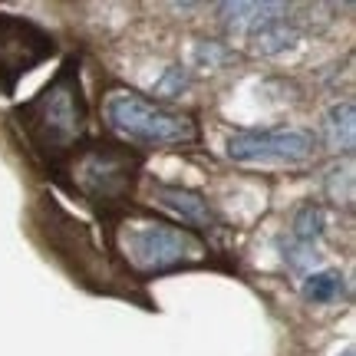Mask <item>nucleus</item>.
<instances>
[{"mask_svg": "<svg viewBox=\"0 0 356 356\" xmlns=\"http://www.w3.org/2000/svg\"><path fill=\"white\" fill-rule=\"evenodd\" d=\"M327 195H330L333 202L340 204H350L353 202V168H350V162H343V165H333L330 172H327Z\"/></svg>", "mask_w": 356, "mask_h": 356, "instance_id": "dca6fc26", "label": "nucleus"}, {"mask_svg": "<svg viewBox=\"0 0 356 356\" xmlns=\"http://www.w3.org/2000/svg\"><path fill=\"white\" fill-rule=\"evenodd\" d=\"M248 47L251 53L257 56H284L287 50H293L300 40H304V30L300 24L291 17V10L284 7V3H267V10L261 13V20H257L251 30H248Z\"/></svg>", "mask_w": 356, "mask_h": 356, "instance_id": "1a4fd4ad", "label": "nucleus"}, {"mask_svg": "<svg viewBox=\"0 0 356 356\" xmlns=\"http://www.w3.org/2000/svg\"><path fill=\"white\" fill-rule=\"evenodd\" d=\"M317 136L300 126L238 129L228 139V159L244 168H300L317 155Z\"/></svg>", "mask_w": 356, "mask_h": 356, "instance_id": "423d86ee", "label": "nucleus"}, {"mask_svg": "<svg viewBox=\"0 0 356 356\" xmlns=\"http://www.w3.org/2000/svg\"><path fill=\"white\" fill-rule=\"evenodd\" d=\"M277 251H280V257H284V264L291 267V270H307V267H314L317 264V248H307V244H300V241H293L291 234L287 238H277Z\"/></svg>", "mask_w": 356, "mask_h": 356, "instance_id": "4468645a", "label": "nucleus"}, {"mask_svg": "<svg viewBox=\"0 0 356 356\" xmlns=\"http://www.w3.org/2000/svg\"><path fill=\"white\" fill-rule=\"evenodd\" d=\"M56 53L60 43L43 24L0 10V96H17L20 79L50 63Z\"/></svg>", "mask_w": 356, "mask_h": 356, "instance_id": "0eeeda50", "label": "nucleus"}, {"mask_svg": "<svg viewBox=\"0 0 356 356\" xmlns=\"http://www.w3.org/2000/svg\"><path fill=\"white\" fill-rule=\"evenodd\" d=\"M323 234H327V215H323V208L314 202L300 204L297 211H293V221H291V238L293 241L307 244V248H317L323 241Z\"/></svg>", "mask_w": 356, "mask_h": 356, "instance_id": "f8f14e48", "label": "nucleus"}, {"mask_svg": "<svg viewBox=\"0 0 356 356\" xmlns=\"http://www.w3.org/2000/svg\"><path fill=\"white\" fill-rule=\"evenodd\" d=\"M317 142H323L333 155H353V145H356V102L353 99L333 102L330 109L320 115Z\"/></svg>", "mask_w": 356, "mask_h": 356, "instance_id": "9d476101", "label": "nucleus"}, {"mask_svg": "<svg viewBox=\"0 0 356 356\" xmlns=\"http://www.w3.org/2000/svg\"><path fill=\"white\" fill-rule=\"evenodd\" d=\"M142 172V152L129 149L126 142L115 139H86L63 165L53 172V178L70 195L92 204L99 218L122 211L132 204V188Z\"/></svg>", "mask_w": 356, "mask_h": 356, "instance_id": "20e7f679", "label": "nucleus"}, {"mask_svg": "<svg viewBox=\"0 0 356 356\" xmlns=\"http://www.w3.org/2000/svg\"><path fill=\"white\" fill-rule=\"evenodd\" d=\"M106 129L126 145L145 149H195L202 145V122L185 109L159 102L132 86H109L99 99Z\"/></svg>", "mask_w": 356, "mask_h": 356, "instance_id": "39448f33", "label": "nucleus"}, {"mask_svg": "<svg viewBox=\"0 0 356 356\" xmlns=\"http://www.w3.org/2000/svg\"><path fill=\"white\" fill-rule=\"evenodd\" d=\"M337 356H356V353H353V343L343 346V353H337Z\"/></svg>", "mask_w": 356, "mask_h": 356, "instance_id": "f3484780", "label": "nucleus"}, {"mask_svg": "<svg viewBox=\"0 0 356 356\" xmlns=\"http://www.w3.org/2000/svg\"><path fill=\"white\" fill-rule=\"evenodd\" d=\"M33 228H37L40 244L50 251V257L63 267L70 277L89 287L92 293H106V297H122V300H136L145 310H155L149 293H142L132 287L122 267L115 264L109 251L96 244V234L83 218H76L73 211H66L63 204L43 195L37 198L33 208Z\"/></svg>", "mask_w": 356, "mask_h": 356, "instance_id": "7ed1b4c3", "label": "nucleus"}, {"mask_svg": "<svg viewBox=\"0 0 356 356\" xmlns=\"http://www.w3.org/2000/svg\"><path fill=\"white\" fill-rule=\"evenodd\" d=\"M188 86H191V70L188 66H181V63H175V66H168L165 73L155 79L152 92L155 96H162V99H178L181 92H188Z\"/></svg>", "mask_w": 356, "mask_h": 356, "instance_id": "ddd939ff", "label": "nucleus"}, {"mask_svg": "<svg viewBox=\"0 0 356 356\" xmlns=\"http://www.w3.org/2000/svg\"><path fill=\"white\" fill-rule=\"evenodd\" d=\"M106 251L132 280L165 277L175 270L211 267L215 251L198 231L155 215L152 208L126 204L122 211L102 218Z\"/></svg>", "mask_w": 356, "mask_h": 356, "instance_id": "f257e3e1", "label": "nucleus"}, {"mask_svg": "<svg viewBox=\"0 0 356 356\" xmlns=\"http://www.w3.org/2000/svg\"><path fill=\"white\" fill-rule=\"evenodd\" d=\"M10 126L24 142L26 155L56 172L89 139V99L83 89V60L66 56L63 66L37 96L10 109Z\"/></svg>", "mask_w": 356, "mask_h": 356, "instance_id": "f03ea898", "label": "nucleus"}, {"mask_svg": "<svg viewBox=\"0 0 356 356\" xmlns=\"http://www.w3.org/2000/svg\"><path fill=\"white\" fill-rule=\"evenodd\" d=\"M343 274L333 270V267H323V270H310L300 284V293H304L307 304H333L343 297Z\"/></svg>", "mask_w": 356, "mask_h": 356, "instance_id": "9b49d317", "label": "nucleus"}, {"mask_svg": "<svg viewBox=\"0 0 356 356\" xmlns=\"http://www.w3.org/2000/svg\"><path fill=\"white\" fill-rule=\"evenodd\" d=\"M152 202L159 208H165L172 221L185 225L191 231H218L225 228L221 215L215 211V204L204 198L202 191L185 188V185H168V181H155Z\"/></svg>", "mask_w": 356, "mask_h": 356, "instance_id": "6e6552de", "label": "nucleus"}, {"mask_svg": "<svg viewBox=\"0 0 356 356\" xmlns=\"http://www.w3.org/2000/svg\"><path fill=\"white\" fill-rule=\"evenodd\" d=\"M191 60H195L198 70H218V66H225L228 60H234V53H231L221 40H198Z\"/></svg>", "mask_w": 356, "mask_h": 356, "instance_id": "2eb2a0df", "label": "nucleus"}]
</instances>
